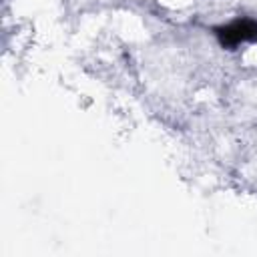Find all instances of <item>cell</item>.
Masks as SVG:
<instances>
[{
    "label": "cell",
    "instance_id": "6da1fadb",
    "mask_svg": "<svg viewBox=\"0 0 257 257\" xmlns=\"http://www.w3.org/2000/svg\"><path fill=\"white\" fill-rule=\"evenodd\" d=\"M217 38L223 46H239L243 42L257 40V20L241 18L217 28Z\"/></svg>",
    "mask_w": 257,
    "mask_h": 257
}]
</instances>
